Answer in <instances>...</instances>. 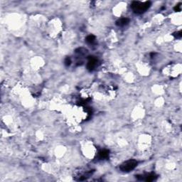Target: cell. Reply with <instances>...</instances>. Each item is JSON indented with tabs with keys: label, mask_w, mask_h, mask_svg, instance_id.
I'll return each mask as SVG.
<instances>
[{
	"label": "cell",
	"mask_w": 182,
	"mask_h": 182,
	"mask_svg": "<svg viewBox=\"0 0 182 182\" xmlns=\"http://www.w3.org/2000/svg\"><path fill=\"white\" fill-rule=\"evenodd\" d=\"M150 2H133L131 4V8L137 14H142L146 12V10L150 7Z\"/></svg>",
	"instance_id": "obj_1"
},
{
	"label": "cell",
	"mask_w": 182,
	"mask_h": 182,
	"mask_svg": "<svg viewBox=\"0 0 182 182\" xmlns=\"http://www.w3.org/2000/svg\"><path fill=\"white\" fill-rule=\"evenodd\" d=\"M137 166V162L135 160H129L127 161L120 166V169L123 171H130L133 170Z\"/></svg>",
	"instance_id": "obj_2"
},
{
	"label": "cell",
	"mask_w": 182,
	"mask_h": 182,
	"mask_svg": "<svg viewBox=\"0 0 182 182\" xmlns=\"http://www.w3.org/2000/svg\"><path fill=\"white\" fill-rule=\"evenodd\" d=\"M96 65H97V59L95 58H93V57H90L87 65V69L92 71L95 68Z\"/></svg>",
	"instance_id": "obj_3"
},
{
	"label": "cell",
	"mask_w": 182,
	"mask_h": 182,
	"mask_svg": "<svg viewBox=\"0 0 182 182\" xmlns=\"http://www.w3.org/2000/svg\"><path fill=\"white\" fill-rule=\"evenodd\" d=\"M130 22V19L128 18H121L116 21V25L118 26H124L128 24Z\"/></svg>",
	"instance_id": "obj_4"
},
{
	"label": "cell",
	"mask_w": 182,
	"mask_h": 182,
	"mask_svg": "<svg viewBox=\"0 0 182 182\" xmlns=\"http://www.w3.org/2000/svg\"><path fill=\"white\" fill-rule=\"evenodd\" d=\"M109 157V151L104 149V150L101 151L99 153V158L100 159H107Z\"/></svg>",
	"instance_id": "obj_5"
},
{
	"label": "cell",
	"mask_w": 182,
	"mask_h": 182,
	"mask_svg": "<svg viewBox=\"0 0 182 182\" xmlns=\"http://www.w3.org/2000/svg\"><path fill=\"white\" fill-rule=\"evenodd\" d=\"M95 40V36H93V35H89L88 36H87V38H86V41L88 42V43H93V42H94Z\"/></svg>",
	"instance_id": "obj_6"
},
{
	"label": "cell",
	"mask_w": 182,
	"mask_h": 182,
	"mask_svg": "<svg viewBox=\"0 0 182 182\" xmlns=\"http://www.w3.org/2000/svg\"><path fill=\"white\" fill-rule=\"evenodd\" d=\"M181 3H179L178 4L175 6L174 11L175 12H181Z\"/></svg>",
	"instance_id": "obj_7"
},
{
	"label": "cell",
	"mask_w": 182,
	"mask_h": 182,
	"mask_svg": "<svg viewBox=\"0 0 182 182\" xmlns=\"http://www.w3.org/2000/svg\"><path fill=\"white\" fill-rule=\"evenodd\" d=\"M176 38H177V39H180L182 36V32L181 31H179V32H176V33H174V34H173Z\"/></svg>",
	"instance_id": "obj_8"
},
{
	"label": "cell",
	"mask_w": 182,
	"mask_h": 182,
	"mask_svg": "<svg viewBox=\"0 0 182 182\" xmlns=\"http://www.w3.org/2000/svg\"><path fill=\"white\" fill-rule=\"evenodd\" d=\"M71 63V58H66V60H65V64L66 65V66H69L70 64Z\"/></svg>",
	"instance_id": "obj_9"
}]
</instances>
